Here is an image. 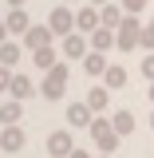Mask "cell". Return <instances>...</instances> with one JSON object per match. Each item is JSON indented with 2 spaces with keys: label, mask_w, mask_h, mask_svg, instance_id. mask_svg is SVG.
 Listing matches in <instances>:
<instances>
[{
  "label": "cell",
  "mask_w": 154,
  "mask_h": 158,
  "mask_svg": "<svg viewBox=\"0 0 154 158\" xmlns=\"http://www.w3.org/2000/svg\"><path fill=\"white\" fill-rule=\"evenodd\" d=\"M99 16H103V24H107V28H119V24H123V16H127V8H119V4H99Z\"/></svg>",
  "instance_id": "18"
},
{
  "label": "cell",
  "mask_w": 154,
  "mask_h": 158,
  "mask_svg": "<svg viewBox=\"0 0 154 158\" xmlns=\"http://www.w3.org/2000/svg\"><path fill=\"white\" fill-rule=\"evenodd\" d=\"M32 63L44 67V71H48V67H56V63H59V59H56V48H52V44H48V48H36V52H32Z\"/></svg>",
  "instance_id": "19"
},
{
  "label": "cell",
  "mask_w": 154,
  "mask_h": 158,
  "mask_svg": "<svg viewBox=\"0 0 154 158\" xmlns=\"http://www.w3.org/2000/svg\"><path fill=\"white\" fill-rule=\"evenodd\" d=\"M87 103H91V111H107V103H111V87H107V83H103V87H91V91H87Z\"/></svg>",
  "instance_id": "17"
},
{
  "label": "cell",
  "mask_w": 154,
  "mask_h": 158,
  "mask_svg": "<svg viewBox=\"0 0 154 158\" xmlns=\"http://www.w3.org/2000/svg\"><path fill=\"white\" fill-rule=\"evenodd\" d=\"M79 63H83V71H87V75H103V71H107V52H95V48H91Z\"/></svg>",
  "instance_id": "13"
},
{
  "label": "cell",
  "mask_w": 154,
  "mask_h": 158,
  "mask_svg": "<svg viewBox=\"0 0 154 158\" xmlns=\"http://www.w3.org/2000/svg\"><path fill=\"white\" fill-rule=\"evenodd\" d=\"M87 131H91V138H95L99 150H107V154H115V150H119V138H123V135L115 131V123H111V118H99V115H95Z\"/></svg>",
  "instance_id": "2"
},
{
  "label": "cell",
  "mask_w": 154,
  "mask_h": 158,
  "mask_svg": "<svg viewBox=\"0 0 154 158\" xmlns=\"http://www.w3.org/2000/svg\"><path fill=\"white\" fill-rule=\"evenodd\" d=\"M52 40H56L52 24H32V28L24 32V48H28V52H36V48H48Z\"/></svg>",
  "instance_id": "7"
},
{
  "label": "cell",
  "mask_w": 154,
  "mask_h": 158,
  "mask_svg": "<svg viewBox=\"0 0 154 158\" xmlns=\"http://www.w3.org/2000/svg\"><path fill=\"white\" fill-rule=\"evenodd\" d=\"M12 75H16V71L0 63V91H12Z\"/></svg>",
  "instance_id": "22"
},
{
  "label": "cell",
  "mask_w": 154,
  "mask_h": 158,
  "mask_svg": "<svg viewBox=\"0 0 154 158\" xmlns=\"http://www.w3.org/2000/svg\"><path fill=\"white\" fill-rule=\"evenodd\" d=\"M103 83H107L111 91H123V87H127V67H119V63H107V71H103Z\"/></svg>",
  "instance_id": "15"
},
{
  "label": "cell",
  "mask_w": 154,
  "mask_h": 158,
  "mask_svg": "<svg viewBox=\"0 0 154 158\" xmlns=\"http://www.w3.org/2000/svg\"><path fill=\"white\" fill-rule=\"evenodd\" d=\"M150 103H154V79H150Z\"/></svg>",
  "instance_id": "29"
},
{
  "label": "cell",
  "mask_w": 154,
  "mask_h": 158,
  "mask_svg": "<svg viewBox=\"0 0 154 158\" xmlns=\"http://www.w3.org/2000/svg\"><path fill=\"white\" fill-rule=\"evenodd\" d=\"M91 118H95V111H91V103H87V99H79V103L67 107V127H71V131H87V127H91Z\"/></svg>",
  "instance_id": "4"
},
{
  "label": "cell",
  "mask_w": 154,
  "mask_h": 158,
  "mask_svg": "<svg viewBox=\"0 0 154 158\" xmlns=\"http://www.w3.org/2000/svg\"><path fill=\"white\" fill-rule=\"evenodd\" d=\"M36 91H40V87H36L28 75H24V71H16V75H12V91H8L12 99H20V103H24V99H32Z\"/></svg>",
  "instance_id": "11"
},
{
  "label": "cell",
  "mask_w": 154,
  "mask_h": 158,
  "mask_svg": "<svg viewBox=\"0 0 154 158\" xmlns=\"http://www.w3.org/2000/svg\"><path fill=\"white\" fill-rule=\"evenodd\" d=\"M12 36V32H8V24H4V20H0V44H4V40Z\"/></svg>",
  "instance_id": "25"
},
{
  "label": "cell",
  "mask_w": 154,
  "mask_h": 158,
  "mask_svg": "<svg viewBox=\"0 0 154 158\" xmlns=\"http://www.w3.org/2000/svg\"><path fill=\"white\" fill-rule=\"evenodd\" d=\"M24 115V103L20 99H8V103H0V127H8V123H20Z\"/></svg>",
  "instance_id": "16"
},
{
  "label": "cell",
  "mask_w": 154,
  "mask_h": 158,
  "mask_svg": "<svg viewBox=\"0 0 154 158\" xmlns=\"http://www.w3.org/2000/svg\"><path fill=\"white\" fill-rule=\"evenodd\" d=\"M138 71H142V79H146V83L154 79V52H146V59L138 63Z\"/></svg>",
  "instance_id": "21"
},
{
  "label": "cell",
  "mask_w": 154,
  "mask_h": 158,
  "mask_svg": "<svg viewBox=\"0 0 154 158\" xmlns=\"http://www.w3.org/2000/svg\"><path fill=\"white\" fill-rule=\"evenodd\" d=\"M146 28H150V32H154V16H150V24H146Z\"/></svg>",
  "instance_id": "30"
},
{
  "label": "cell",
  "mask_w": 154,
  "mask_h": 158,
  "mask_svg": "<svg viewBox=\"0 0 154 158\" xmlns=\"http://www.w3.org/2000/svg\"><path fill=\"white\" fill-rule=\"evenodd\" d=\"M63 4H71V0H63Z\"/></svg>",
  "instance_id": "33"
},
{
  "label": "cell",
  "mask_w": 154,
  "mask_h": 158,
  "mask_svg": "<svg viewBox=\"0 0 154 158\" xmlns=\"http://www.w3.org/2000/svg\"><path fill=\"white\" fill-rule=\"evenodd\" d=\"M146 4H150V0H123V8H127V12H142Z\"/></svg>",
  "instance_id": "24"
},
{
  "label": "cell",
  "mask_w": 154,
  "mask_h": 158,
  "mask_svg": "<svg viewBox=\"0 0 154 158\" xmlns=\"http://www.w3.org/2000/svg\"><path fill=\"white\" fill-rule=\"evenodd\" d=\"M4 24H8V32H12V36H24V32L32 28V20H28V12H24V8H12V12L4 16Z\"/></svg>",
  "instance_id": "14"
},
{
  "label": "cell",
  "mask_w": 154,
  "mask_h": 158,
  "mask_svg": "<svg viewBox=\"0 0 154 158\" xmlns=\"http://www.w3.org/2000/svg\"><path fill=\"white\" fill-rule=\"evenodd\" d=\"M87 4H111V0H87Z\"/></svg>",
  "instance_id": "28"
},
{
  "label": "cell",
  "mask_w": 154,
  "mask_h": 158,
  "mask_svg": "<svg viewBox=\"0 0 154 158\" xmlns=\"http://www.w3.org/2000/svg\"><path fill=\"white\" fill-rule=\"evenodd\" d=\"M67 158H91V154H87V150H79V146H75V150H71Z\"/></svg>",
  "instance_id": "26"
},
{
  "label": "cell",
  "mask_w": 154,
  "mask_h": 158,
  "mask_svg": "<svg viewBox=\"0 0 154 158\" xmlns=\"http://www.w3.org/2000/svg\"><path fill=\"white\" fill-rule=\"evenodd\" d=\"M99 158H111V154H107V150H103V154H99Z\"/></svg>",
  "instance_id": "31"
},
{
  "label": "cell",
  "mask_w": 154,
  "mask_h": 158,
  "mask_svg": "<svg viewBox=\"0 0 154 158\" xmlns=\"http://www.w3.org/2000/svg\"><path fill=\"white\" fill-rule=\"evenodd\" d=\"M44 146H48V154H52V158H67L71 150H75V138H71V131H52Z\"/></svg>",
  "instance_id": "6"
},
{
  "label": "cell",
  "mask_w": 154,
  "mask_h": 158,
  "mask_svg": "<svg viewBox=\"0 0 154 158\" xmlns=\"http://www.w3.org/2000/svg\"><path fill=\"white\" fill-rule=\"evenodd\" d=\"M138 48H146V52H154V32H150V28H142V36H138Z\"/></svg>",
  "instance_id": "23"
},
{
  "label": "cell",
  "mask_w": 154,
  "mask_h": 158,
  "mask_svg": "<svg viewBox=\"0 0 154 158\" xmlns=\"http://www.w3.org/2000/svg\"><path fill=\"white\" fill-rule=\"evenodd\" d=\"M150 127H154V111H150Z\"/></svg>",
  "instance_id": "32"
},
{
  "label": "cell",
  "mask_w": 154,
  "mask_h": 158,
  "mask_svg": "<svg viewBox=\"0 0 154 158\" xmlns=\"http://www.w3.org/2000/svg\"><path fill=\"white\" fill-rule=\"evenodd\" d=\"M99 24H103V16H99V4H87V8H79V12H75V32H83V36H91Z\"/></svg>",
  "instance_id": "8"
},
{
  "label": "cell",
  "mask_w": 154,
  "mask_h": 158,
  "mask_svg": "<svg viewBox=\"0 0 154 158\" xmlns=\"http://www.w3.org/2000/svg\"><path fill=\"white\" fill-rule=\"evenodd\" d=\"M8 4H12V8H24V4H28V0H8Z\"/></svg>",
  "instance_id": "27"
},
{
  "label": "cell",
  "mask_w": 154,
  "mask_h": 158,
  "mask_svg": "<svg viewBox=\"0 0 154 158\" xmlns=\"http://www.w3.org/2000/svg\"><path fill=\"white\" fill-rule=\"evenodd\" d=\"M111 123H115V131H119L123 138L135 131V115H131V111H115V115H111Z\"/></svg>",
  "instance_id": "20"
},
{
  "label": "cell",
  "mask_w": 154,
  "mask_h": 158,
  "mask_svg": "<svg viewBox=\"0 0 154 158\" xmlns=\"http://www.w3.org/2000/svg\"><path fill=\"white\" fill-rule=\"evenodd\" d=\"M115 36H119V28H107V24H99L95 32H91V48H95V52H111V48H115Z\"/></svg>",
  "instance_id": "10"
},
{
  "label": "cell",
  "mask_w": 154,
  "mask_h": 158,
  "mask_svg": "<svg viewBox=\"0 0 154 158\" xmlns=\"http://www.w3.org/2000/svg\"><path fill=\"white\" fill-rule=\"evenodd\" d=\"M24 142H28V135H24V127H20V123H8V127H0V150L16 154V150H24Z\"/></svg>",
  "instance_id": "5"
},
{
  "label": "cell",
  "mask_w": 154,
  "mask_h": 158,
  "mask_svg": "<svg viewBox=\"0 0 154 158\" xmlns=\"http://www.w3.org/2000/svg\"><path fill=\"white\" fill-rule=\"evenodd\" d=\"M24 52H28V48H20L16 40H4V44H0V63H4V67H16L20 59H24Z\"/></svg>",
  "instance_id": "12"
},
{
  "label": "cell",
  "mask_w": 154,
  "mask_h": 158,
  "mask_svg": "<svg viewBox=\"0 0 154 158\" xmlns=\"http://www.w3.org/2000/svg\"><path fill=\"white\" fill-rule=\"evenodd\" d=\"M87 52H91V40H83V32L63 36V59H83Z\"/></svg>",
  "instance_id": "9"
},
{
  "label": "cell",
  "mask_w": 154,
  "mask_h": 158,
  "mask_svg": "<svg viewBox=\"0 0 154 158\" xmlns=\"http://www.w3.org/2000/svg\"><path fill=\"white\" fill-rule=\"evenodd\" d=\"M67 79H71V67H67V63L48 67V75H44V83H40V95L48 99V103L63 99V91H67Z\"/></svg>",
  "instance_id": "1"
},
{
  "label": "cell",
  "mask_w": 154,
  "mask_h": 158,
  "mask_svg": "<svg viewBox=\"0 0 154 158\" xmlns=\"http://www.w3.org/2000/svg\"><path fill=\"white\" fill-rule=\"evenodd\" d=\"M48 24H52V32L63 40V36H71V32H75V12H71L67 4H52V12H48Z\"/></svg>",
  "instance_id": "3"
}]
</instances>
